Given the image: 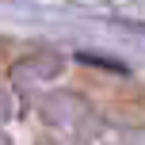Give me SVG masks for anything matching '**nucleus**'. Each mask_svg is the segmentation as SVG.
Here are the masks:
<instances>
[{"label":"nucleus","mask_w":145,"mask_h":145,"mask_svg":"<svg viewBox=\"0 0 145 145\" xmlns=\"http://www.w3.org/2000/svg\"><path fill=\"white\" fill-rule=\"evenodd\" d=\"M80 61H88V65H99V69H115V72H126V65H118V61H107V57H92V54H80Z\"/></svg>","instance_id":"f257e3e1"}]
</instances>
